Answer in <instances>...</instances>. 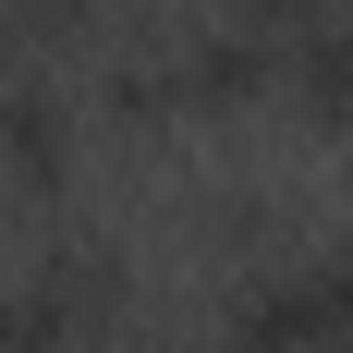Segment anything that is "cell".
Instances as JSON below:
<instances>
[{"label": "cell", "mask_w": 353, "mask_h": 353, "mask_svg": "<svg viewBox=\"0 0 353 353\" xmlns=\"http://www.w3.org/2000/svg\"><path fill=\"white\" fill-rule=\"evenodd\" d=\"M12 25H25V49H49V37H98L110 0H12Z\"/></svg>", "instance_id": "cell-6"}, {"label": "cell", "mask_w": 353, "mask_h": 353, "mask_svg": "<svg viewBox=\"0 0 353 353\" xmlns=\"http://www.w3.org/2000/svg\"><path fill=\"white\" fill-rule=\"evenodd\" d=\"M195 353H244V341H232V329H208V341H195Z\"/></svg>", "instance_id": "cell-9"}, {"label": "cell", "mask_w": 353, "mask_h": 353, "mask_svg": "<svg viewBox=\"0 0 353 353\" xmlns=\"http://www.w3.org/2000/svg\"><path fill=\"white\" fill-rule=\"evenodd\" d=\"M98 110L122 134H183V122H195V98H183V25L171 37H122L110 73H98Z\"/></svg>", "instance_id": "cell-3"}, {"label": "cell", "mask_w": 353, "mask_h": 353, "mask_svg": "<svg viewBox=\"0 0 353 353\" xmlns=\"http://www.w3.org/2000/svg\"><path fill=\"white\" fill-rule=\"evenodd\" d=\"M195 244L232 256V268H268V256H292V195H268V183H219V195H195Z\"/></svg>", "instance_id": "cell-4"}, {"label": "cell", "mask_w": 353, "mask_h": 353, "mask_svg": "<svg viewBox=\"0 0 353 353\" xmlns=\"http://www.w3.org/2000/svg\"><path fill=\"white\" fill-rule=\"evenodd\" d=\"M183 98H195V122H244V110H268V98H281V37L232 25V12L183 25Z\"/></svg>", "instance_id": "cell-2"}, {"label": "cell", "mask_w": 353, "mask_h": 353, "mask_svg": "<svg viewBox=\"0 0 353 353\" xmlns=\"http://www.w3.org/2000/svg\"><path fill=\"white\" fill-rule=\"evenodd\" d=\"M281 98L317 122V134H353V25H317L281 49Z\"/></svg>", "instance_id": "cell-5"}, {"label": "cell", "mask_w": 353, "mask_h": 353, "mask_svg": "<svg viewBox=\"0 0 353 353\" xmlns=\"http://www.w3.org/2000/svg\"><path fill=\"white\" fill-rule=\"evenodd\" d=\"M329 256H341V281H353V219H341V232H329Z\"/></svg>", "instance_id": "cell-8"}, {"label": "cell", "mask_w": 353, "mask_h": 353, "mask_svg": "<svg viewBox=\"0 0 353 353\" xmlns=\"http://www.w3.org/2000/svg\"><path fill=\"white\" fill-rule=\"evenodd\" d=\"M73 98L49 73H0V208H61L73 195Z\"/></svg>", "instance_id": "cell-1"}, {"label": "cell", "mask_w": 353, "mask_h": 353, "mask_svg": "<svg viewBox=\"0 0 353 353\" xmlns=\"http://www.w3.org/2000/svg\"><path fill=\"white\" fill-rule=\"evenodd\" d=\"M0 73H25V25H12V0H0Z\"/></svg>", "instance_id": "cell-7"}]
</instances>
